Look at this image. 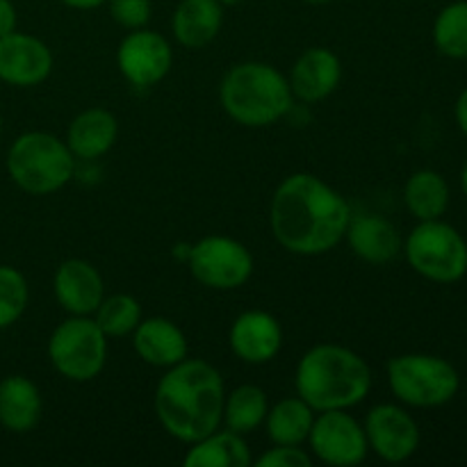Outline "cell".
Listing matches in <instances>:
<instances>
[{"label": "cell", "mask_w": 467, "mask_h": 467, "mask_svg": "<svg viewBox=\"0 0 467 467\" xmlns=\"http://www.w3.org/2000/svg\"><path fill=\"white\" fill-rule=\"evenodd\" d=\"M117 137V117L105 108H89L78 114L68 126L67 146L78 160H96L112 149Z\"/></svg>", "instance_id": "ffe728a7"}, {"label": "cell", "mask_w": 467, "mask_h": 467, "mask_svg": "<svg viewBox=\"0 0 467 467\" xmlns=\"http://www.w3.org/2000/svg\"><path fill=\"white\" fill-rule=\"evenodd\" d=\"M226 386L217 368L185 358L167 369L155 390V415L176 441L192 442L217 431L223 418Z\"/></svg>", "instance_id": "7a4b0ae2"}, {"label": "cell", "mask_w": 467, "mask_h": 467, "mask_svg": "<svg viewBox=\"0 0 467 467\" xmlns=\"http://www.w3.org/2000/svg\"><path fill=\"white\" fill-rule=\"evenodd\" d=\"M0 132H3V117H0Z\"/></svg>", "instance_id": "8d00e7d4"}, {"label": "cell", "mask_w": 467, "mask_h": 467, "mask_svg": "<svg viewBox=\"0 0 467 467\" xmlns=\"http://www.w3.org/2000/svg\"><path fill=\"white\" fill-rule=\"evenodd\" d=\"M94 322L108 337L130 336L141 322V306L132 295L105 296L96 308Z\"/></svg>", "instance_id": "4316f807"}, {"label": "cell", "mask_w": 467, "mask_h": 467, "mask_svg": "<svg viewBox=\"0 0 467 467\" xmlns=\"http://www.w3.org/2000/svg\"><path fill=\"white\" fill-rule=\"evenodd\" d=\"M404 251L413 272L427 281L450 285L467 274L465 237L442 219L420 222L406 237Z\"/></svg>", "instance_id": "52a82bcc"}, {"label": "cell", "mask_w": 467, "mask_h": 467, "mask_svg": "<svg viewBox=\"0 0 467 467\" xmlns=\"http://www.w3.org/2000/svg\"><path fill=\"white\" fill-rule=\"evenodd\" d=\"M347 242L360 260L369 265H388L400 255L401 237L390 219L381 214H360L347 226Z\"/></svg>", "instance_id": "ac0fdd59"}, {"label": "cell", "mask_w": 467, "mask_h": 467, "mask_svg": "<svg viewBox=\"0 0 467 467\" xmlns=\"http://www.w3.org/2000/svg\"><path fill=\"white\" fill-rule=\"evenodd\" d=\"M258 467H310L313 459L301 445H274L272 450L265 451L258 461Z\"/></svg>", "instance_id": "f546056e"}, {"label": "cell", "mask_w": 467, "mask_h": 467, "mask_svg": "<svg viewBox=\"0 0 467 467\" xmlns=\"http://www.w3.org/2000/svg\"><path fill=\"white\" fill-rule=\"evenodd\" d=\"M454 114H456V123H459L461 132H463V135L467 137V87L463 91H461L459 100H456Z\"/></svg>", "instance_id": "1f68e13d"}, {"label": "cell", "mask_w": 467, "mask_h": 467, "mask_svg": "<svg viewBox=\"0 0 467 467\" xmlns=\"http://www.w3.org/2000/svg\"><path fill=\"white\" fill-rule=\"evenodd\" d=\"M132 347L144 363L164 369L185 360L190 349L182 328L167 317L141 319L132 331Z\"/></svg>", "instance_id": "e0dca14e"}, {"label": "cell", "mask_w": 467, "mask_h": 467, "mask_svg": "<svg viewBox=\"0 0 467 467\" xmlns=\"http://www.w3.org/2000/svg\"><path fill=\"white\" fill-rule=\"evenodd\" d=\"M267 410L269 401L263 388L254 386V383H244V386H237L231 395H226L222 422L231 431L246 436V433L255 431L265 422Z\"/></svg>", "instance_id": "d4e9b609"}, {"label": "cell", "mask_w": 467, "mask_h": 467, "mask_svg": "<svg viewBox=\"0 0 467 467\" xmlns=\"http://www.w3.org/2000/svg\"><path fill=\"white\" fill-rule=\"evenodd\" d=\"M219 3H222V5H240L242 0H219Z\"/></svg>", "instance_id": "d590c367"}, {"label": "cell", "mask_w": 467, "mask_h": 467, "mask_svg": "<svg viewBox=\"0 0 467 467\" xmlns=\"http://www.w3.org/2000/svg\"><path fill=\"white\" fill-rule=\"evenodd\" d=\"M306 442L322 463L333 467L360 465L369 454L363 424L347 410H322L315 415L313 429Z\"/></svg>", "instance_id": "30bf717a"}, {"label": "cell", "mask_w": 467, "mask_h": 467, "mask_svg": "<svg viewBox=\"0 0 467 467\" xmlns=\"http://www.w3.org/2000/svg\"><path fill=\"white\" fill-rule=\"evenodd\" d=\"M39 388L23 374L0 381V424L12 433H27L41 420Z\"/></svg>", "instance_id": "44dd1931"}, {"label": "cell", "mask_w": 467, "mask_h": 467, "mask_svg": "<svg viewBox=\"0 0 467 467\" xmlns=\"http://www.w3.org/2000/svg\"><path fill=\"white\" fill-rule=\"evenodd\" d=\"M295 388L315 413L347 410L369 395L372 369L354 349L327 342L301 356Z\"/></svg>", "instance_id": "3957f363"}, {"label": "cell", "mask_w": 467, "mask_h": 467, "mask_svg": "<svg viewBox=\"0 0 467 467\" xmlns=\"http://www.w3.org/2000/svg\"><path fill=\"white\" fill-rule=\"evenodd\" d=\"M392 395L415 409L450 404L461 388V377L450 360L433 354H401L388 363Z\"/></svg>", "instance_id": "8992f818"}, {"label": "cell", "mask_w": 467, "mask_h": 467, "mask_svg": "<svg viewBox=\"0 0 467 467\" xmlns=\"http://www.w3.org/2000/svg\"><path fill=\"white\" fill-rule=\"evenodd\" d=\"M53 71V53L36 36L9 32L0 36V80L12 87L41 85Z\"/></svg>", "instance_id": "4fadbf2b"}, {"label": "cell", "mask_w": 467, "mask_h": 467, "mask_svg": "<svg viewBox=\"0 0 467 467\" xmlns=\"http://www.w3.org/2000/svg\"><path fill=\"white\" fill-rule=\"evenodd\" d=\"M228 342L242 363L265 365L281 351L283 328L267 310H246L233 322Z\"/></svg>", "instance_id": "5bb4252c"}, {"label": "cell", "mask_w": 467, "mask_h": 467, "mask_svg": "<svg viewBox=\"0 0 467 467\" xmlns=\"http://www.w3.org/2000/svg\"><path fill=\"white\" fill-rule=\"evenodd\" d=\"M304 3H308V5H328V3H333V0H304Z\"/></svg>", "instance_id": "e575fe53"}, {"label": "cell", "mask_w": 467, "mask_h": 467, "mask_svg": "<svg viewBox=\"0 0 467 467\" xmlns=\"http://www.w3.org/2000/svg\"><path fill=\"white\" fill-rule=\"evenodd\" d=\"M16 23H18V16L12 0H0V36L16 30Z\"/></svg>", "instance_id": "4dcf8cb0"}, {"label": "cell", "mask_w": 467, "mask_h": 467, "mask_svg": "<svg viewBox=\"0 0 467 467\" xmlns=\"http://www.w3.org/2000/svg\"><path fill=\"white\" fill-rule=\"evenodd\" d=\"M117 64L121 76L137 89H149L167 78L173 64V50L160 32L130 30L117 50Z\"/></svg>", "instance_id": "8fae6325"}, {"label": "cell", "mask_w": 467, "mask_h": 467, "mask_svg": "<svg viewBox=\"0 0 467 467\" xmlns=\"http://www.w3.org/2000/svg\"><path fill=\"white\" fill-rule=\"evenodd\" d=\"M76 155L59 137L44 130L23 132L7 153V173L18 190L32 196L55 194L68 185Z\"/></svg>", "instance_id": "5b68a950"}, {"label": "cell", "mask_w": 467, "mask_h": 467, "mask_svg": "<svg viewBox=\"0 0 467 467\" xmlns=\"http://www.w3.org/2000/svg\"><path fill=\"white\" fill-rule=\"evenodd\" d=\"M404 203L420 222L442 219L450 205V185L433 169H420L410 173L404 185Z\"/></svg>", "instance_id": "603a6c76"}, {"label": "cell", "mask_w": 467, "mask_h": 467, "mask_svg": "<svg viewBox=\"0 0 467 467\" xmlns=\"http://www.w3.org/2000/svg\"><path fill=\"white\" fill-rule=\"evenodd\" d=\"M290 80L267 62H242L223 76L219 100L228 117L246 128L281 121L292 108Z\"/></svg>", "instance_id": "277c9868"}, {"label": "cell", "mask_w": 467, "mask_h": 467, "mask_svg": "<svg viewBox=\"0 0 467 467\" xmlns=\"http://www.w3.org/2000/svg\"><path fill=\"white\" fill-rule=\"evenodd\" d=\"M368 445L388 463H404L418 451L420 427L413 415L397 404H379L365 418Z\"/></svg>", "instance_id": "7c38bea8"}, {"label": "cell", "mask_w": 467, "mask_h": 467, "mask_svg": "<svg viewBox=\"0 0 467 467\" xmlns=\"http://www.w3.org/2000/svg\"><path fill=\"white\" fill-rule=\"evenodd\" d=\"M185 467H246L251 465V450L244 436L231 431H213L192 442L185 454Z\"/></svg>", "instance_id": "7402d4cb"}, {"label": "cell", "mask_w": 467, "mask_h": 467, "mask_svg": "<svg viewBox=\"0 0 467 467\" xmlns=\"http://www.w3.org/2000/svg\"><path fill=\"white\" fill-rule=\"evenodd\" d=\"M315 422V410L296 397H287L267 410L265 427L274 445H304Z\"/></svg>", "instance_id": "cb8c5ba5"}, {"label": "cell", "mask_w": 467, "mask_h": 467, "mask_svg": "<svg viewBox=\"0 0 467 467\" xmlns=\"http://www.w3.org/2000/svg\"><path fill=\"white\" fill-rule=\"evenodd\" d=\"M48 358L55 372L76 383L99 377L108 360V336L87 315H71L53 331Z\"/></svg>", "instance_id": "ba28073f"}, {"label": "cell", "mask_w": 467, "mask_h": 467, "mask_svg": "<svg viewBox=\"0 0 467 467\" xmlns=\"http://www.w3.org/2000/svg\"><path fill=\"white\" fill-rule=\"evenodd\" d=\"M55 299L68 315H94L105 299V283L99 269L82 258L64 260L53 278Z\"/></svg>", "instance_id": "9a60e30c"}, {"label": "cell", "mask_w": 467, "mask_h": 467, "mask_svg": "<svg viewBox=\"0 0 467 467\" xmlns=\"http://www.w3.org/2000/svg\"><path fill=\"white\" fill-rule=\"evenodd\" d=\"M59 3H64L71 9H82V12H87V9L100 7V5H105L108 0H59Z\"/></svg>", "instance_id": "d6a6232c"}, {"label": "cell", "mask_w": 467, "mask_h": 467, "mask_svg": "<svg viewBox=\"0 0 467 467\" xmlns=\"http://www.w3.org/2000/svg\"><path fill=\"white\" fill-rule=\"evenodd\" d=\"M351 208L340 192L313 173H292L276 187L269 205V226L285 251L322 255L347 235Z\"/></svg>", "instance_id": "6da1fadb"}, {"label": "cell", "mask_w": 467, "mask_h": 467, "mask_svg": "<svg viewBox=\"0 0 467 467\" xmlns=\"http://www.w3.org/2000/svg\"><path fill=\"white\" fill-rule=\"evenodd\" d=\"M342 62L331 48L315 46L299 55L290 73V89L304 103H319L340 87Z\"/></svg>", "instance_id": "2e32d148"}, {"label": "cell", "mask_w": 467, "mask_h": 467, "mask_svg": "<svg viewBox=\"0 0 467 467\" xmlns=\"http://www.w3.org/2000/svg\"><path fill=\"white\" fill-rule=\"evenodd\" d=\"M109 16L126 30H140L150 21V0H108Z\"/></svg>", "instance_id": "f1b7e54d"}, {"label": "cell", "mask_w": 467, "mask_h": 467, "mask_svg": "<svg viewBox=\"0 0 467 467\" xmlns=\"http://www.w3.org/2000/svg\"><path fill=\"white\" fill-rule=\"evenodd\" d=\"M433 44L450 59H467V0H454L433 21Z\"/></svg>", "instance_id": "484cf974"}, {"label": "cell", "mask_w": 467, "mask_h": 467, "mask_svg": "<svg viewBox=\"0 0 467 467\" xmlns=\"http://www.w3.org/2000/svg\"><path fill=\"white\" fill-rule=\"evenodd\" d=\"M223 26V5L219 0H181L173 12L171 30L182 48L199 50L217 39Z\"/></svg>", "instance_id": "d6986e66"}, {"label": "cell", "mask_w": 467, "mask_h": 467, "mask_svg": "<svg viewBox=\"0 0 467 467\" xmlns=\"http://www.w3.org/2000/svg\"><path fill=\"white\" fill-rule=\"evenodd\" d=\"M461 187H463V194L467 196V162L463 164V171H461Z\"/></svg>", "instance_id": "836d02e7"}, {"label": "cell", "mask_w": 467, "mask_h": 467, "mask_svg": "<svg viewBox=\"0 0 467 467\" xmlns=\"http://www.w3.org/2000/svg\"><path fill=\"white\" fill-rule=\"evenodd\" d=\"M190 272L210 290H235L254 274V255L242 242L226 235H208L190 246Z\"/></svg>", "instance_id": "9c48e42d"}, {"label": "cell", "mask_w": 467, "mask_h": 467, "mask_svg": "<svg viewBox=\"0 0 467 467\" xmlns=\"http://www.w3.org/2000/svg\"><path fill=\"white\" fill-rule=\"evenodd\" d=\"M30 301L26 276L9 265H0V331L18 322Z\"/></svg>", "instance_id": "83f0119b"}]
</instances>
